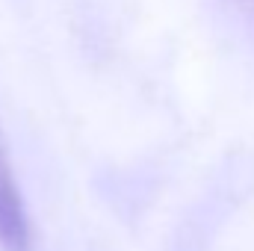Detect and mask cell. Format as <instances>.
Masks as SVG:
<instances>
[{"instance_id":"obj_1","label":"cell","mask_w":254,"mask_h":251,"mask_svg":"<svg viewBox=\"0 0 254 251\" xmlns=\"http://www.w3.org/2000/svg\"><path fill=\"white\" fill-rule=\"evenodd\" d=\"M0 243L9 251H21L27 246V219L18 198V189L9 178L6 160L0 154Z\"/></svg>"}]
</instances>
